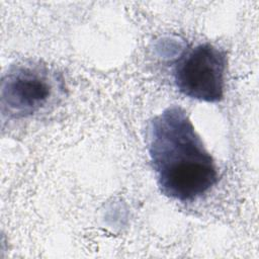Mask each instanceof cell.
<instances>
[{"label": "cell", "instance_id": "6da1fadb", "mask_svg": "<svg viewBox=\"0 0 259 259\" xmlns=\"http://www.w3.org/2000/svg\"><path fill=\"white\" fill-rule=\"evenodd\" d=\"M146 143L158 188L166 197L193 202L219 182L215 161L181 106H168L149 120Z\"/></svg>", "mask_w": 259, "mask_h": 259}, {"label": "cell", "instance_id": "7a4b0ae2", "mask_svg": "<svg viewBox=\"0 0 259 259\" xmlns=\"http://www.w3.org/2000/svg\"><path fill=\"white\" fill-rule=\"evenodd\" d=\"M63 74L39 59L16 61L1 78L2 121H18L52 111L66 95Z\"/></svg>", "mask_w": 259, "mask_h": 259}, {"label": "cell", "instance_id": "3957f363", "mask_svg": "<svg viewBox=\"0 0 259 259\" xmlns=\"http://www.w3.org/2000/svg\"><path fill=\"white\" fill-rule=\"evenodd\" d=\"M227 54L210 44H198L185 52L173 66V82L186 97L204 102L224 99L226 87Z\"/></svg>", "mask_w": 259, "mask_h": 259}]
</instances>
